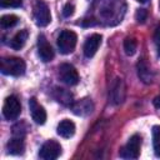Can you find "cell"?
<instances>
[{"mask_svg":"<svg viewBox=\"0 0 160 160\" xmlns=\"http://www.w3.org/2000/svg\"><path fill=\"white\" fill-rule=\"evenodd\" d=\"M26 65L25 61L20 58H4L1 60V72L4 75H10V76H20L25 72Z\"/></svg>","mask_w":160,"mask_h":160,"instance_id":"obj_1","label":"cell"},{"mask_svg":"<svg viewBox=\"0 0 160 160\" xmlns=\"http://www.w3.org/2000/svg\"><path fill=\"white\" fill-rule=\"evenodd\" d=\"M78 42V36L71 30H62L58 36V48L61 54H70L74 51Z\"/></svg>","mask_w":160,"mask_h":160,"instance_id":"obj_2","label":"cell"},{"mask_svg":"<svg viewBox=\"0 0 160 160\" xmlns=\"http://www.w3.org/2000/svg\"><path fill=\"white\" fill-rule=\"evenodd\" d=\"M140 148H141V136L135 134L129 139L126 145L120 150V158L138 159L140 155Z\"/></svg>","mask_w":160,"mask_h":160,"instance_id":"obj_3","label":"cell"},{"mask_svg":"<svg viewBox=\"0 0 160 160\" xmlns=\"http://www.w3.org/2000/svg\"><path fill=\"white\" fill-rule=\"evenodd\" d=\"M21 112V104L15 95H10L5 99L2 105V115L6 120H15Z\"/></svg>","mask_w":160,"mask_h":160,"instance_id":"obj_4","label":"cell"},{"mask_svg":"<svg viewBox=\"0 0 160 160\" xmlns=\"http://www.w3.org/2000/svg\"><path fill=\"white\" fill-rule=\"evenodd\" d=\"M34 18H35V22L38 26H46L50 24L51 21V14H50V9L46 5V2H44L42 0H36L35 5H34Z\"/></svg>","mask_w":160,"mask_h":160,"instance_id":"obj_5","label":"cell"},{"mask_svg":"<svg viewBox=\"0 0 160 160\" xmlns=\"http://www.w3.org/2000/svg\"><path fill=\"white\" fill-rule=\"evenodd\" d=\"M125 95H126V86L124 84V81L119 78H116L111 86H110V91H109V99L111 101V104L114 105H119L125 100Z\"/></svg>","mask_w":160,"mask_h":160,"instance_id":"obj_6","label":"cell"},{"mask_svg":"<svg viewBox=\"0 0 160 160\" xmlns=\"http://www.w3.org/2000/svg\"><path fill=\"white\" fill-rule=\"evenodd\" d=\"M61 154V146L55 140H48L39 150V156L44 160H55Z\"/></svg>","mask_w":160,"mask_h":160,"instance_id":"obj_7","label":"cell"},{"mask_svg":"<svg viewBox=\"0 0 160 160\" xmlns=\"http://www.w3.org/2000/svg\"><path fill=\"white\" fill-rule=\"evenodd\" d=\"M59 78L66 85H76L79 82V74L78 70L71 64H61L59 66Z\"/></svg>","mask_w":160,"mask_h":160,"instance_id":"obj_8","label":"cell"},{"mask_svg":"<svg viewBox=\"0 0 160 160\" xmlns=\"http://www.w3.org/2000/svg\"><path fill=\"white\" fill-rule=\"evenodd\" d=\"M29 109H30V114H31L32 120L38 125L45 124V121H46V111L38 102V100L35 98H30V100H29Z\"/></svg>","mask_w":160,"mask_h":160,"instance_id":"obj_9","label":"cell"},{"mask_svg":"<svg viewBox=\"0 0 160 160\" xmlns=\"http://www.w3.org/2000/svg\"><path fill=\"white\" fill-rule=\"evenodd\" d=\"M38 52L44 62H49L54 59V50L44 35H39L38 38Z\"/></svg>","mask_w":160,"mask_h":160,"instance_id":"obj_10","label":"cell"},{"mask_svg":"<svg viewBox=\"0 0 160 160\" xmlns=\"http://www.w3.org/2000/svg\"><path fill=\"white\" fill-rule=\"evenodd\" d=\"M70 108H71V110H72V112H74L75 115L85 116V115L92 112V110H94V104H92L91 99L85 98V99H80V100L72 102V104L70 105Z\"/></svg>","mask_w":160,"mask_h":160,"instance_id":"obj_11","label":"cell"},{"mask_svg":"<svg viewBox=\"0 0 160 160\" xmlns=\"http://www.w3.org/2000/svg\"><path fill=\"white\" fill-rule=\"evenodd\" d=\"M101 40H102V36L100 34H92L91 36H89L84 44V55L86 58H92L96 54L101 44Z\"/></svg>","mask_w":160,"mask_h":160,"instance_id":"obj_12","label":"cell"},{"mask_svg":"<svg viewBox=\"0 0 160 160\" xmlns=\"http://www.w3.org/2000/svg\"><path fill=\"white\" fill-rule=\"evenodd\" d=\"M136 69H138V76L139 79L145 82V84H150L152 82V79H154V74L148 64V61L145 59H140L138 65H136Z\"/></svg>","mask_w":160,"mask_h":160,"instance_id":"obj_13","label":"cell"},{"mask_svg":"<svg viewBox=\"0 0 160 160\" xmlns=\"http://www.w3.org/2000/svg\"><path fill=\"white\" fill-rule=\"evenodd\" d=\"M8 152L11 154V155H20L24 152V149H25V142H24V138L22 136H12L8 145Z\"/></svg>","mask_w":160,"mask_h":160,"instance_id":"obj_14","label":"cell"},{"mask_svg":"<svg viewBox=\"0 0 160 160\" xmlns=\"http://www.w3.org/2000/svg\"><path fill=\"white\" fill-rule=\"evenodd\" d=\"M56 131L61 138L69 139L75 134V124L69 119H64L62 121L59 122Z\"/></svg>","mask_w":160,"mask_h":160,"instance_id":"obj_15","label":"cell"},{"mask_svg":"<svg viewBox=\"0 0 160 160\" xmlns=\"http://www.w3.org/2000/svg\"><path fill=\"white\" fill-rule=\"evenodd\" d=\"M28 36H29V32H28V30H20L19 32H16L14 36H12V39L10 40V46L14 49V50H20L24 45H25V42H26V40H28Z\"/></svg>","mask_w":160,"mask_h":160,"instance_id":"obj_16","label":"cell"},{"mask_svg":"<svg viewBox=\"0 0 160 160\" xmlns=\"http://www.w3.org/2000/svg\"><path fill=\"white\" fill-rule=\"evenodd\" d=\"M54 96L59 102H61L64 105H71L72 104V95H71V92H69L65 89L56 88L54 91Z\"/></svg>","mask_w":160,"mask_h":160,"instance_id":"obj_17","label":"cell"},{"mask_svg":"<svg viewBox=\"0 0 160 160\" xmlns=\"http://www.w3.org/2000/svg\"><path fill=\"white\" fill-rule=\"evenodd\" d=\"M152 148H154V152L158 158H160V126L155 125L152 126Z\"/></svg>","mask_w":160,"mask_h":160,"instance_id":"obj_18","label":"cell"},{"mask_svg":"<svg viewBox=\"0 0 160 160\" xmlns=\"http://www.w3.org/2000/svg\"><path fill=\"white\" fill-rule=\"evenodd\" d=\"M19 21V18L16 15H12V14H9V15H4L1 16L0 19V25L2 29H10L12 26H15Z\"/></svg>","mask_w":160,"mask_h":160,"instance_id":"obj_19","label":"cell"},{"mask_svg":"<svg viewBox=\"0 0 160 160\" xmlns=\"http://www.w3.org/2000/svg\"><path fill=\"white\" fill-rule=\"evenodd\" d=\"M136 46H138V42L135 39L132 38H126L124 40V50L126 52V55H134L135 51H136Z\"/></svg>","mask_w":160,"mask_h":160,"instance_id":"obj_20","label":"cell"},{"mask_svg":"<svg viewBox=\"0 0 160 160\" xmlns=\"http://www.w3.org/2000/svg\"><path fill=\"white\" fill-rule=\"evenodd\" d=\"M1 8H20L22 0H0Z\"/></svg>","mask_w":160,"mask_h":160,"instance_id":"obj_21","label":"cell"},{"mask_svg":"<svg viewBox=\"0 0 160 160\" xmlns=\"http://www.w3.org/2000/svg\"><path fill=\"white\" fill-rule=\"evenodd\" d=\"M74 11H75V5L69 1V2H66V4L64 5V8H62V16H64V18H70V16L74 14Z\"/></svg>","mask_w":160,"mask_h":160,"instance_id":"obj_22","label":"cell"},{"mask_svg":"<svg viewBox=\"0 0 160 160\" xmlns=\"http://www.w3.org/2000/svg\"><path fill=\"white\" fill-rule=\"evenodd\" d=\"M135 19H136L138 22L144 24L145 20L148 19V11L145 9H138L136 12H135Z\"/></svg>","mask_w":160,"mask_h":160,"instance_id":"obj_23","label":"cell"},{"mask_svg":"<svg viewBox=\"0 0 160 160\" xmlns=\"http://www.w3.org/2000/svg\"><path fill=\"white\" fill-rule=\"evenodd\" d=\"M154 41L158 46V54L160 56V25H158V28L155 29V32H154Z\"/></svg>","mask_w":160,"mask_h":160,"instance_id":"obj_24","label":"cell"},{"mask_svg":"<svg viewBox=\"0 0 160 160\" xmlns=\"http://www.w3.org/2000/svg\"><path fill=\"white\" fill-rule=\"evenodd\" d=\"M152 104H154V106H155L156 109H160V95H158V96L152 100Z\"/></svg>","mask_w":160,"mask_h":160,"instance_id":"obj_25","label":"cell"},{"mask_svg":"<svg viewBox=\"0 0 160 160\" xmlns=\"http://www.w3.org/2000/svg\"><path fill=\"white\" fill-rule=\"evenodd\" d=\"M136 1H138V2H141V4H146L149 0H136Z\"/></svg>","mask_w":160,"mask_h":160,"instance_id":"obj_26","label":"cell"},{"mask_svg":"<svg viewBox=\"0 0 160 160\" xmlns=\"http://www.w3.org/2000/svg\"><path fill=\"white\" fill-rule=\"evenodd\" d=\"M159 8H160V0H159Z\"/></svg>","mask_w":160,"mask_h":160,"instance_id":"obj_27","label":"cell"}]
</instances>
